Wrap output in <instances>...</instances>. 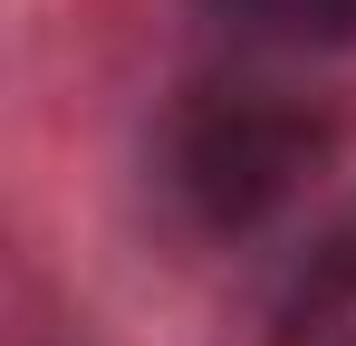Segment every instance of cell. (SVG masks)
<instances>
[{
    "label": "cell",
    "instance_id": "277c9868",
    "mask_svg": "<svg viewBox=\"0 0 356 346\" xmlns=\"http://www.w3.org/2000/svg\"><path fill=\"white\" fill-rule=\"evenodd\" d=\"M0 346H87V337H77V318L49 298V279H39L29 260L10 270V298H0Z\"/></svg>",
    "mask_w": 356,
    "mask_h": 346
},
{
    "label": "cell",
    "instance_id": "6da1fadb",
    "mask_svg": "<svg viewBox=\"0 0 356 346\" xmlns=\"http://www.w3.org/2000/svg\"><path fill=\"white\" fill-rule=\"evenodd\" d=\"M337 145H347L337 97L280 77L270 58H232V67L183 77L154 106L145 183L183 240L232 250V240H260L270 222H289L318 192V173L337 164Z\"/></svg>",
    "mask_w": 356,
    "mask_h": 346
},
{
    "label": "cell",
    "instance_id": "5b68a950",
    "mask_svg": "<svg viewBox=\"0 0 356 346\" xmlns=\"http://www.w3.org/2000/svg\"><path fill=\"white\" fill-rule=\"evenodd\" d=\"M318 346H356V318H347V327H327V337H318Z\"/></svg>",
    "mask_w": 356,
    "mask_h": 346
},
{
    "label": "cell",
    "instance_id": "3957f363",
    "mask_svg": "<svg viewBox=\"0 0 356 346\" xmlns=\"http://www.w3.org/2000/svg\"><path fill=\"white\" fill-rule=\"evenodd\" d=\"M356 318V202L327 212V231H308V250L289 260V288H280V346H318L327 327Z\"/></svg>",
    "mask_w": 356,
    "mask_h": 346
},
{
    "label": "cell",
    "instance_id": "7a4b0ae2",
    "mask_svg": "<svg viewBox=\"0 0 356 346\" xmlns=\"http://www.w3.org/2000/svg\"><path fill=\"white\" fill-rule=\"evenodd\" d=\"M193 19L232 58H270V67L356 49V0H193Z\"/></svg>",
    "mask_w": 356,
    "mask_h": 346
}]
</instances>
